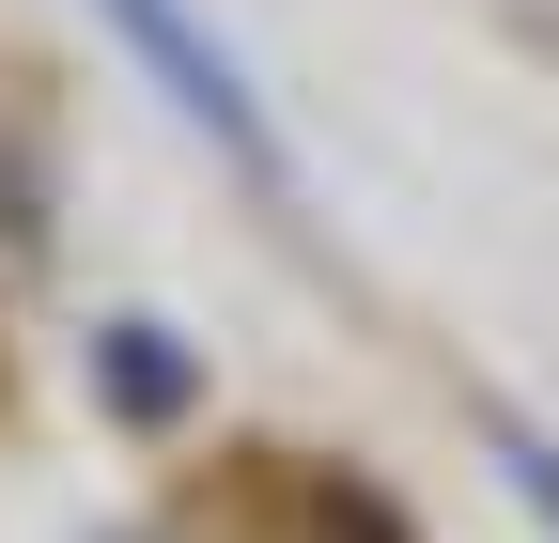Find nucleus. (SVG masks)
Instances as JSON below:
<instances>
[{
	"label": "nucleus",
	"instance_id": "obj_1",
	"mask_svg": "<svg viewBox=\"0 0 559 543\" xmlns=\"http://www.w3.org/2000/svg\"><path fill=\"white\" fill-rule=\"evenodd\" d=\"M94 16L140 47V79H156L187 124H202V141H218L234 171H264V186H296V141H280V109L249 94V62L218 47V32H202V0H94Z\"/></svg>",
	"mask_w": 559,
	"mask_h": 543
},
{
	"label": "nucleus",
	"instance_id": "obj_2",
	"mask_svg": "<svg viewBox=\"0 0 559 543\" xmlns=\"http://www.w3.org/2000/svg\"><path fill=\"white\" fill-rule=\"evenodd\" d=\"M481 450H498V466H513V497H528V512L559 528V450H544V435L513 420V403H481Z\"/></svg>",
	"mask_w": 559,
	"mask_h": 543
}]
</instances>
